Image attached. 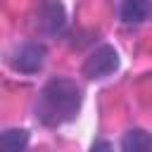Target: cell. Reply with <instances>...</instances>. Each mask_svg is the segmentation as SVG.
Here are the masks:
<instances>
[{
  "label": "cell",
  "mask_w": 152,
  "mask_h": 152,
  "mask_svg": "<svg viewBox=\"0 0 152 152\" xmlns=\"http://www.w3.org/2000/svg\"><path fill=\"white\" fill-rule=\"evenodd\" d=\"M78 107H81L78 86L66 81V78H57V81H50L43 88V93L38 97V104H36V114L43 124L59 126V124L74 119Z\"/></svg>",
  "instance_id": "obj_1"
},
{
  "label": "cell",
  "mask_w": 152,
  "mask_h": 152,
  "mask_svg": "<svg viewBox=\"0 0 152 152\" xmlns=\"http://www.w3.org/2000/svg\"><path fill=\"white\" fill-rule=\"evenodd\" d=\"M116 66H119V55H116V50L109 48V45H102V48H97V50L86 59L83 74H86L88 78H102V76H107V74H112Z\"/></svg>",
  "instance_id": "obj_2"
},
{
  "label": "cell",
  "mask_w": 152,
  "mask_h": 152,
  "mask_svg": "<svg viewBox=\"0 0 152 152\" xmlns=\"http://www.w3.org/2000/svg\"><path fill=\"white\" fill-rule=\"evenodd\" d=\"M43 59H45V48L38 43H26L12 55L10 64H12V69H17L21 74H36L43 66Z\"/></svg>",
  "instance_id": "obj_3"
},
{
  "label": "cell",
  "mask_w": 152,
  "mask_h": 152,
  "mask_svg": "<svg viewBox=\"0 0 152 152\" xmlns=\"http://www.w3.org/2000/svg\"><path fill=\"white\" fill-rule=\"evenodd\" d=\"M38 14H40V24H43V28H45L48 33H57V31L64 26V10H62V5L55 2V0L43 2V7H40Z\"/></svg>",
  "instance_id": "obj_4"
},
{
  "label": "cell",
  "mask_w": 152,
  "mask_h": 152,
  "mask_svg": "<svg viewBox=\"0 0 152 152\" xmlns=\"http://www.w3.org/2000/svg\"><path fill=\"white\" fill-rule=\"evenodd\" d=\"M124 152H152V135L142 128H131L121 142Z\"/></svg>",
  "instance_id": "obj_5"
},
{
  "label": "cell",
  "mask_w": 152,
  "mask_h": 152,
  "mask_svg": "<svg viewBox=\"0 0 152 152\" xmlns=\"http://www.w3.org/2000/svg\"><path fill=\"white\" fill-rule=\"evenodd\" d=\"M28 142V133L24 128H12L5 131L0 138V152H21Z\"/></svg>",
  "instance_id": "obj_6"
},
{
  "label": "cell",
  "mask_w": 152,
  "mask_h": 152,
  "mask_svg": "<svg viewBox=\"0 0 152 152\" xmlns=\"http://www.w3.org/2000/svg\"><path fill=\"white\" fill-rule=\"evenodd\" d=\"M145 17H147V2L145 0H124L121 19L126 24H140Z\"/></svg>",
  "instance_id": "obj_7"
},
{
  "label": "cell",
  "mask_w": 152,
  "mask_h": 152,
  "mask_svg": "<svg viewBox=\"0 0 152 152\" xmlns=\"http://www.w3.org/2000/svg\"><path fill=\"white\" fill-rule=\"evenodd\" d=\"M90 152H112V145L107 142V140H97L95 145H93V150Z\"/></svg>",
  "instance_id": "obj_8"
}]
</instances>
